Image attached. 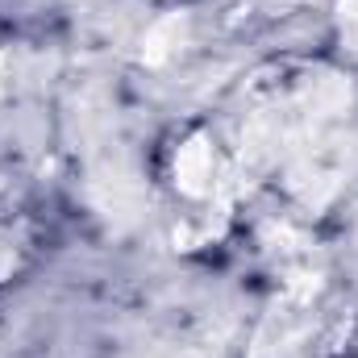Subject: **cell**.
<instances>
[{
    "label": "cell",
    "instance_id": "obj_4",
    "mask_svg": "<svg viewBox=\"0 0 358 358\" xmlns=\"http://www.w3.org/2000/svg\"><path fill=\"white\" fill-rule=\"evenodd\" d=\"M0 96H4V55H0Z\"/></svg>",
    "mask_w": 358,
    "mask_h": 358
},
{
    "label": "cell",
    "instance_id": "obj_3",
    "mask_svg": "<svg viewBox=\"0 0 358 358\" xmlns=\"http://www.w3.org/2000/svg\"><path fill=\"white\" fill-rule=\"evenodd\" d=\"M338 25H342V38L358 50V0H338Z\"/></svg>",
    "mask_w": 358,
    "mask_h": 358
},
{
    "label": "cell",
    "instance_id": "obj_1",
    "mask_svg": "<svg viewBox=\"0 0 358 358\" xmlns=\"http://www.w3.org/2000/svg\"><path fill=\"white\" fill-rule=\"evenodd\" d=\"M171 183L187 200H208L221 187V159L208 134H187L171 155Z\"/></svg>",
    "mask_w": 358,
    "mask_h": 358
},
{
    "label": "cell",
    "instance_id": "obj_2",
    "mask_svg": "<svg viewBox=\"0 0 358 358\" xmlns=\"http://www.w3.org/2000/svg\"><path fill=\"white\" fill-rule=\"evenodd\" d=\"M183 42H187V17H183V13L159 17V21L142 34V63H150V67L171 63L179 50H183Z\"/></svg>",
    "mask_w": 358,
    "mask_h": 358
}]
</instances>
